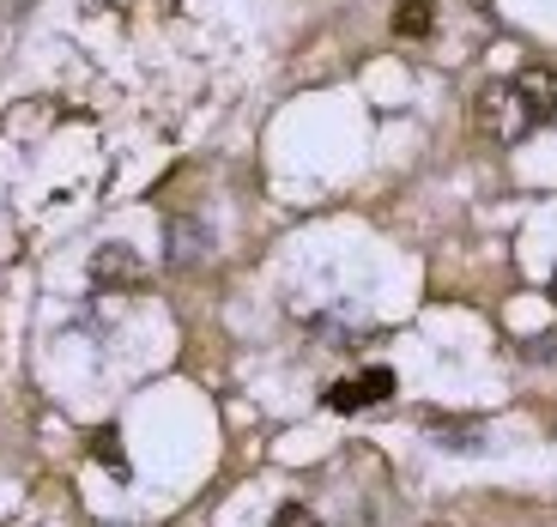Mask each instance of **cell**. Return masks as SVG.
<instances>
[{"label":"cell","instance_id":"5","mask_svg":"<svg viewBox=\"0 0 557 527\" xmlns=\"http://www.w3.org/2000/svg\"><path fill=\"white\" fill-rule=\"evenodd\" d=\"M394 30H400V37H431L436 30V0H400V7H394Z\"/></svg>","mask_w":557,"mask_h":527},{"label":"cell","instance_id":"8","mask_svg":"<svg viewBox=\"0 0 557 527\" xmlns=\"http://www.w3.org/2000/svg\"><path fill=\"white\" fill-rule=\"evenodd\" d=\"M273 527H321V522H315V515L304 510V503H285V510L273 515Z\"/></svg>","mask_w":557,"mask_h":527},{"label":"cell","instance_id":"4","mask_svg":"<svg viewBox=\"0 0 557 527\" xmlns=\"http://www.w3.org/2000/svg\"><path fill=\"white\" fill-rule=\"evenodd\" d=\"M212 255V236L200 219H170V267H195Z\"/></svg>","mask_w":557,"mask_h":527},{"label":"cell","instance_id":"3","mask_svg":"<svg viewBox=\"0 0 557 527\" xmlns=\"http://www.w3.org/2000/svg\"><path fill=\"white\" fill-rule=\"evenodd\" d=\"M91 285L98 292H134V285H146V267H139V255L127 243H103L91 255Z\"/></svg>","mask_w":557,"mask_h":527},{"label":"cell","instance_id":"1","mask_svg":"<svg viewBox=\"0 0 557 527\" xmlns=\"http://www.w3.org/2000/svg\"><path fill=\"white\" fill-rule=\"evenodd\" d=\"M394 401V370L388 364H363L358 376H346V382H334L327 389V406L334 413H370V406Z\"/></svg>","mask_w":557,"mask_h":527},{"label":"cell","instance_id":"7","mask_svg":"<svg viewBox=\"0 0 557 527\" xmlns=\"http://www.w3.org/2000/svg\"><path fill=\"white\" fill-rule=\"evenodd\" d=\"M431 437H443V443H479L485 430H479V425H443V418H431Z\"/></svg>","mask_w":557,"mask_h":527},{"label":"cell","instance_id":"2","mask_svg":"<svg viewBox=\"0 0 557 527\" xmlns=\"http://www.w3.org/2000/svg\"><path fill=\"white\" fill-rule=\"evenodd\" d=\"M509 98H516L521 122H552L557 115V73L552 68H521L516 85H509Z\"/></svg>","mask_w":557,"mask_h":527},{"label":"cell","instance_id":"6","mask_svg":"<svg viewBox=\"0 0 557 527\" xmlns=\"http://www.w3.org/2000/svg\"><path fill=\"white\" fill-rule=\"evenodd\" d=\"M91 455H98L115 479H127V455H122V437H115V430H98V437H91Z\"/></svg>","mask_w":557,"mask_h":527}]
</instances>
